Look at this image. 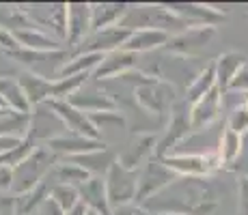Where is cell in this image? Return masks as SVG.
<instances>
[{
    "label": "cell",
    "instance_id": "cell-1",
    "mask_svg": "<svg viewBox=\"0 0 248 215\" xmlns=\"http://www.w3.org/2000/svg\"><path fill=\"white\" fill-rule=\"evenodd\" d=\"M225 187L214 176H177L142 207L151 215H214L225 200Z\"/></svg>",
    "mask_w": 248,
    "mask_h": 215
},
{
    "label": "cell",
    "instance_id": "cell-2",
    "mask_svg": "<svg viewBox=\"0 0 248 215\" xmlns=\"http://www.w3.org/2000/svg\"><path fill=\"white\" fill-rule=\"evenodd\" d=\"M125 30H162V32H173V30H186L190 28L184 24L177 15L169 11L164 4H130L125 17L119 24Z\"/></svg>",
    "mask_w": 248,
    "mask_h": 215
},
{
    "label": "cell",
    "instance_id": "cell-3",
    "mask_svg": "<svg viewBox=\"0 0 248 215\" xmlns=\"http://www.w3.org/2000/svg\"><path fill=\"white\" fill-rule=\"evenodd\" d=\"M54 166H56L54 153L47 149L46 144L35 146V151L13 168V183H11V189H9V192L13 196L31 192L32 187H37V185L44 183L47 176H50V172Z\"/></svg>",
    "mask_w": 248,
    "mask_h": 215
},
{
    "label": "cell",
    "instance_id": "cell-4",
    "mask_svg": "<svg viewBox=\"0 0 248 215\" xmlns=\"http://www.w3.org/2000/svg\"><path fill=\"white\" fill-rule=\"evenodd\" d=\"M20 7L32 26L65 43L67 39V2L20 4Z\"/></svg>",
    "mask_w": 248,
    "mask_h": 215
},
{
    "label": "cell",
    "instance_id": "cell-5",
    "mask_svg": "<svg viewBox=\"0 0 248 215\" xmlns=\"http://www.w3.org/2000/svg\"><path fill=\"white\" fill-rule=\"evenodd\" d=\"M175 176H212L222 168L218 153H170L162 157Z\"/></svg>",
    "mask_w": 248,
    "mask_h": 215
},
{
    "label": "cell",
    "instance_id": "cell-6",
    "mask_svg": "<svg viewBox=\"0 0 248 215\" xmlns=\"http://www.w3.org/2000/svg\"><path fill=\"white\" fill-rule=\"evenodd\" d=\"M7 58H13L16 63H20L26 67L28 73L41 75L46 80H56L61 67L65 65V60L69 58L67 50H59V52H32V50H17L7 52Z\"/></svg>",
    "mask_w": 248,
    "mask_h": 215
},
{
    "label": "cell",
    "instance_id": "cell-7",
    "mask_svg": "<svg viewBox=\"0 0 248 215\" xmlns=\"http://www.w3.org/2000/svg\"><path fill=\"white\" fill-rule=\"evenodd\" d=\"M106 194H108V204L110 209L121 207L127 202H136V189H138V170H130L121 166L119 161L108 168L106 176Z\"/></svg>",
    "mask_w": 248,
    "mask_h": 215
},
{
    "label": "cell",
    "instance_id": "cell-8",
    "mask_svg": "<svg viewBox=\"0 0 248 215\" xmlns=\"http://www.w3.org/2000/svg\"><path fill=\"white\" fill-rule=\"evenodd\" d=\"M177 176L173 174L169 168L164 166V161L160 157H151L149 161L138 168V189H136V202L142 204L145 200H149L151 196L160 194L166 185H170Z\"/></svg>",
    "mask_w": 248,
    "mask_h": 215
},
{
    "label": "cell",
    "instance_id": "cell-9",
    "mask_svg": "<svg viewBox=\"0 0 248 215\" xmlns=\"http://www.w3.org/2000/svg\"><path fill=\"white\" fill-rule=\"evenodd\" d=\"M170 121H169V127H166L164 136L158 140L155 144V157H166L170 153H175V146L179 144L181 140L192 133V127H190V106L186 101H179L170 108Z\"/></svg>",
    "mask_w": 248,
    "mask_h": 215
},
{
    "label": "cell",
    "instance_id": "cell-10",
    "mask_svg": "<svg viewBox=\"0 0 248 215\" xmlns=\"http://www.w3.org/2000/svg\"><path fill=\"white\" fill-rule=\"evenodd\" d=\"M216 35H218L216 26H190L186 30L177 32V35H170L164 50L175 56H194L203 47H207Z\"/></svg>",
    "mask_w": 248,
    "mask_h": 215
},
{
    "label": "cell",
    "instance_id": "cell-11",
    "mask_svg": "<svg viewBox=\"0 0 248 215\" xmlns=\"http://www.w3.org/2000/svg\"><path fill=\"white\" fill-rule=\"evenodd\" d=\"M134 99L145 112L149 114H166L175 106V90L170 84L162 80H151L149 84H140L134 88Z\"/></svg>",
    "mask_w": 248,
    "mask_h": 215
},
{
    "label": "cell",
    "instance_id": "cell-12",
    "mask_svg": "<svg viewBox=\"0 0 248 215\" xmlns=\"http://www.w3.org/2000/svg\"><path fill=\"white\" fill-rule=\"evenodd\" d=\"M132 32L125 30L121 26H112V28H104V30L91 32L87 39H82L78 45L71 50L69 56L74 54H110L114 50H121L123 43L127 41Z\"/></svg>",
    "mask_w": 248,
    "mask_h": 215
},
{
    "label": "cell",
    "instance_id": "cell-13",
    "mask_svg": "<svg viewBox=\"0 0 248 215\" xmlns=\"http://www.w3.org/2000/svg\"><path fill=\"white\" fill-rule=\"evenodd\" d=\"M46 106L59 116V121L63 123L69 133L84 136V138H93V140H102V133H99L93 123H91L89 114L80 112V110L74 108L69 101H65V99H56V101H46Z\"/></svg>",
    "mask_w": 248,
    "mask_h": 215
},
{
    "label": "cell",
    "instance_id": "cell-14",
    "mask_svg": "<svg viewBox=\"0 0 248 215\" xmlns=\"http://www.w3.org/2000/svg\"><path fill=\"white\" fill-rule=\"evenodd\" d=\"M63 133H67V129L46 103L31 110V125H28V133H26L28 140H32L35 144H46L47 140L59 138Z\"/></svg>",
    "mask_w": 248,
    "mask_h": 215
},
{
    "label": "cell",
    "instance_id": "cell-15",
    "mask_svg": "<svg viewBox=\"0 0 248 215\" xmlns=\"http://www.w3.org/2000/svg\"><path fill=\"white\" fill-rule=\"evenodd\" d=\"M164 7L188 26H216L225 20L222 11L201 2H166Z\"/></svg>",
    "mask_w": 248,
    "mask_h": 215
},
{
    "label": "cell",
    "instance_id": "cell-16",
    "mask_svg": "<svg viewBox=\"0 0 248 215\" xmlns=\"http://www.w3.org/2000/svg\"><path fill=\"white\" fill-rule=\"evenodd\" d=\"M46 146L50 149L52 153L59 157H78V155H87V153H93V151H102L106 149L104 140H93V138H84V136H76V133H63L59 138H52V140L46 142Z\"/></svg>",
    "mask_w": 248,
    "mask_h": 215
},
{
    "label": "cell",
    "instance_id": "cell-17",
    "mask_svg": "<svg viewBox=\"0 0 248 215\" xmlns=\"http://www.w3.org/2000/svg\"><path fill=\"white\" fill-rule=\"evenodd\" d=\"M136 65H138V54H132V52H125V50H114L110 54H104L102 63L97 65V69L91 75L97 82H106V80L121 78V75L134 71Z\"/></svg>",
    "mask_w": 248,
    "mask_h": 215
},
{
    "label": "cell",
    "instance_id": "cell-18",
    "mask_svg": "<svg viewBox=\"0 0 248 215\" xmlns=\"http://www.w3.org/2000/svg\"><path fill=\"white\" fill-rule=\"evenodd\" d=\"M222 112V93L212 88L205 97L190 106V127L192 131H205Z\"/></svg>",
    "mask_w": 248,
    "mask_h": 215
},
{
    "label": "cell",
    "instance_id": "cell-19",
    "mask_svg": "<svg viewBox=\"0 0 248 215\" xmlns=\"http://www.w3.org/2000/svg\"><path fill=\"white\" fill-rule=\"evenodd\" d=\"M91 35V4L89 2H67V43L74 50L82 39Z\"/></svg>",
    "mask_w": 248,
    "mask_h": 215
},
{
    "label": "cell",
    "instance_id": "cell-20",
    "mask_svg": "<svg viewBox=\"0 0 248 215\" xmlns=\"http://www.w3.org/2000/svg\"><path fill=\"white\" fill-rule=\"evenodd\" d=\"M74 108H78L84 114H99V112H117L119 103L114 101L106 90L97 88H80L76 95H71L67 99Z\"/></svg>",
    "mask_w": 248,
    "mask_h": 215
},
{
    "label": "cell",
    "instance_id": "cell-21",
    "mask_svg": "<svg viewBox=\"0 0 248 215\" xmlns=\"http://www.w3.org/2000/svg\"><path fill=\"white\" fill-rule=\"evenodd\" d=\"M78 196L80 202L91 211H97L99 215H110V204H108V194H106V183L104 176H91L82 185H78Z\"/></svg>",
    "mask_w": 248,
    "mask_h": 215
},
{
    "label": "cell",
    "instance_id": "cell-22",
    "mask_svg": "<svg viewBox=\"0 0 248 215\" xmlns=\"http://www.w3.org/2000/svg\"><path fill=\"white\" fill-rule=\"evenodd\" d=\"M11 37L16 39L17 47H22V50H32V52L67 50V47H65V43H61L59 39L50 37L47 32L39 30V28H20V30H13Z\"/></svg>",
    "mask_w": 248,
    "mask_h": 215
},
{
    "label": "cell",
    "instance_id": "cell-23",
    "mask_svg": "<svg viewBox=\"0 0 248 215\" xmlns=\"http://www.w3.org/2000/svg\"><path fill=\"white\" fill-rule=\"evenodd\" d=\"M127 9L130 4L125 2H93L91 4V32L119 26Z\"/></svg>",
    "mask_w": 248,
    "mask_h": 215
},
{
    "label": "cell",
    "instance_id": "cell-24",
    "mask_svg": "<svg viewBox=\"0 0 248 215\" xmlns=\"http://www.w3.org/2000/svg\"><path fill=\"white\" fill-rule=\"evenodd\" d=\"M155 144H158V138L151 136V133H145L136 140V144L127 146V151L123 155H119L117 161L130 170H138L145 161H149L155 155Z\"/></svg>",
    "mask_w": 248,
    "mask_h": 215
},
{
    "label": "cell",
    "instance_id": "cell-25",
    "mask_svg": "<svg viewBox=\"0 0 248 215\" xmlns=\"http://www.w3.org/2000/svg\"><path fill=\"white\" fill-rule=\"evenodd\" d=\"M246 60H248V56H244L242 52H235V50L225 52V54H220L216 60H212L214 71H216V88L220 90V93H225L229 88L233 75L237 73V69H240Z\"/></svg>",
    "mask_w": 248,
    "mask_h": 215
},
{
    "label": "cell",
    "instance_id": "cell-26",
    "mask_svg": "<svg viewBox=\"0 0 248 215\" xmlns=\"http://www.w3.org/2000/svg\"><path fill=\"white\" fill-rule=\"evenodd\" d=\"M17 82H20L24 95H26L31 108L44 106L46 101H50V90H52V80H46L41 75L28 73V71H22L17 75Z\"/></svg>",
    "mask_w": 248,
    "mask_h": 215
},
{
    "label": "cell",
    "instance_id": "cell-27",
    "mask_svg": "<svg viewBox=\"0 0 248 215\" xmlns=\"http://www.w3.org/2000/svg\"><path fill=\"white\" fill-rule=\"evenodd\" d=\"M169 39L170 35L162 30H132V35L127 37V41L123 43L121 50L132 52V54H142V52L164 47Z\"/></svg>",
    "mask_w": 248,
    "mask_h": 215
},
{
    "label": "cell",
    "instance_id": "cell-28",
    "mask_svg": "<svg viewBox=\"0 0 248 215\" xmlns=\"http://www.w3.org/2000/svg\"><path fill=\"white\" fill-rule=\"evenodd\" d=\"M0 99H2L9 110H16L20 114H31L32 110L20 82H17V78H13V75H2L0 78Z\"/></svg>",
    "mask_w": 248,
    "mask_h": 215
},
{
    "label": "cell",
    "instance_id": "cell-29",
    "mask_svg": "<svg viewBox=\"0 0 248 215\" xmlns=\"http://www.w3.org/2000/svg\"><path fill=\"white\" fill-rule=\"evenodd\" d=\"M69 161L78 164L80 168H84L91 176H106L108 168L117 161V155L108 149H102V151H93V153H87V155H78V157H71Z\"/></svg>",
    "mask_w": 248,
    "mask_h": 215
},
{
    "label": "cell",
    "instance_id": "cell-30",
    "mask_svg": "<svg viewBox=\"0 0 248 215\" xmlns=\"http://www.w3.org/2000/svg\"><path fill=\"white\" fill-rule=\"evenodd\" d=\"M104 56L102 54H74L65 60V65L61 67L59 75L56 80H63V78H74V75H91L97 65L102 63Z\"/></svg>",
    "mask_w": 248,
    "mask_h": 215
},
{
    "label": "cell",
    "instance_id": "cell-31",
    "mask_svg": "<svg viewBox=\"0 0 248 215\" xmlns=\"http://www.w3.org/2000/svg\"><path fill=\"white\" fill-rule=\"evenodd\" d=\"M212 88H216V71H214V63H207L197 73V78L188 84V88H186V103L188 106L197 103Z\"/></svg>",
    "mask_w": 248,
    "mask_h": 215
},
{
    "label": "cell",
    "instance_id": "cell-32",
    "mask_svg": "<svg viewBox=\"0 0 248 215\" xmlns=\"http://www.w3.org/2000/svg\"><path fill=\"white\" fill-rule=\"evenodd\" d=\"M28 125H31V114H20L16 110H0V136L26 138Z\"/></svg>",
    "mask_w": 248,
    "mask_h": 215
},
{
    "label": "cell",
    "instance_id": "cell-33",
    "mask_svg": "<svg viewBox=\"0 0 248 215\" xmlns=\"http://www.w3.org/2000/svg\"><path fill=\"white\" fill-rule=\"evenodd\" d=\"M52 179L54 183H63V185H71V187H78L82 185L87 179H91V174L84 168H80L78 164L65 159V161H56V166L52 168Z\"/></svg>",
    "mask_w": 248,
    "mask_h": 215
},
{
    "label": "cell",
    "instance_id": "cell-34",
    "mask_svg": "<svg viewBox=\"0 0 248 215\" xmlns=\"http://www.w3.org/2000/svg\"><path fill=\"white\" fill-rule=\"evenodd\" d=\"M240 149H242V136H237L235 131H231V129L225 127L220 133V140H218V149H216L222 168L229 170V166H231L233 161L237 159V155H240Z\"/></svg>",
    "mask_w": 248,
    "mask_h": 215
},
{
    "label": "cell",
    "instance_id": "cell-35",
    "mask_svg": "<svg viewBox=\"0 0 248 215\" xmlns=\"http://www.w3.org/2000/svg\"><path fill=\"white\" fill-rule=\"evenodd\" d=\"M50 198L63 209L65 213L71 211L74 207L80 204V196H78V189L71 187V185H63V183H52L50 187Z\"/></svg>",
    "mask_w": 248,
    "mask_h": 215
},
{
    "label": "cell",
    "instance_id": "cell-36",
    "mask_svg": "<svg viewBox=\"0 0 248 215\" xmlns=\"http://www.w3.org/2000/svg\"><path fill=\"white\" fill-rule=\"evenodd\" d=\"M91 123L95 125L99 133H102V129H119L125 125V118L121 116L119 112H99V114H89Z\"/></svg>",
    "mask_w": 248,
    "mask_h": 215
},
{
    "label": "cell",
    "instance_id": "cell-37",
    "mask_svg": "<svg viewBox=\"0 0 248 215\" xmlns=\"http://www.w3.org/2000/svg\"><path fill=\"white\" fill-rule=\"evenodd\" d=\"M227 129H231V131H235L237 136H244L248 133V112L246 108H235L229 112V118H227Z\"/></svg>",
    "mask_w": 248,
    "mask_h": 215
},
{
    "label": "cell",
    "instance_id": "cell-38",
    "mask_svg": "<svg viewBox=\"0 0 248 215\" xmlns=\"http://www.w3.org/2000/svg\"><path fill=\"white\" fill-rule=\"evenodd\" d=\"M229 170L235 172L237 176H246L248 179V133L242 136V149H240V155L237 159L229 166Z\"/></svg>",
    "mask_w": 248,
    "mask_h": 215
},
{
    "label": "cell",
    "instance_id": "cell-39",
    "mask_svg": "<svg viewBox=\"0 0 248 215\" xmlns=\"http://www.w3.org/2000/svg\"><path fill=\"white\" fill-rule=\"evenodd\" d=\"M227 90H235V93H248V60L237 69V73L233 75L231 84Z\"/></svg>",
    "mask_w": 248,
    "mask_h": 215
},
{
    "label": "cell",
    "instance_id": "cell-40",
    "mask_svg": "<svg viewBox=\"0 0 248 215\" xmlns=\"http://www.w3.org/2000/svg\"><path fill=\"white\" fill-rule=\"evenodd\" d=\"M237 211L240 215H248V179L237 176Z\"/></svg>",
    "mask_w": 248,
    "mask_h": 215
},
{
    "label": "cell",
    "instance_id": "cell-41",
    "mask_svg": "<svg viewBox=\"0 0 248 215\" xmlns=\"http://www.w3.org/2000/svg\"><path fill=\"white\" fill-rule=\"evenodd\" d=\"M110 215H151V213L147 211L142 204H138V202H127V204H121V207L110 209Z\"/></svg>",
    "mask_w": 248,
    "mask_h": 215
},
{
    "label": "cell",
    "instance_id": "cell-42",
    "mask_svg": "<svg viewBox=\"0 0 248 215\" xmlns=\"http://www.w3.org/2000/svg\"><path fill=\"white\" fill-rule=\"evenodd\" d=\"M32 215H65V211L54 202V200L50 198V196H47L44 202H41L39 207L35 209V213H32Z\"/></svg>",
    "mask_w": 248,
    "mask_h": 215
},
{
    "label": "cell",
    "instance_id": "cell-43",
    "mask_svg": "<svg viewBox=\"0 0 248 215\" xmlns=\"http://www.w3.org/2000/svg\"><path fill=\"white\" fill-rule=\"evenodd\" d=\"M0 215H16V196L11 192H0Z\"/></svg>",
    "mask_w": 248,
    "mask_h": 215
},
{
    "label": "cell",
    "instance_id": "cell-44",
    "mask_svg": "<svg viewBox=\"0 0 248 215\" xmlns=\"http://www.w3.org/2000/svg\"><path fill=\"white\" fill-rule=\"evenodd\" d=\"M13 183V168L0 164V192H9Z\"/></svg>",
    "mask_w": 248,
    "mask_h": 215
},
{
    "label": "cell",
    "instance_id": "cell-45",
    "mask_svg": "<svg viewBox=\"0 0 248 215\" xmlns=\"http://www.w3.org/2000/svg\"><path fill=\"white\" fill-rule=\"evenodd\" d=\"M24 140V138H13V136H0V155L13 151L17 144Z\"/></svg>",
    "mask_w": 248,
    "mask_h": 215
},
{
    "label": "cell",
    "instance_id": "cell-46",
    "mask_svg": "<svg viewBox=\"0 0 248 215\" xmlns=\"http://www.w3.org/2000/svg\"><path fill=\"white\" fill-rule=\"evenodd\" d=\"M84 213H87V207H84V204L80 202L78 207H74V209H71V211H67L65 215H84Z\"/></svg>",
    "mask_w": 248,
    "mask_h": 215
},
{
    "label": "cell",
    "instance_id": "cell-47",
    "mask_svg": "<svg viewBox=\"0 0 248 215\" xmlns=\"http://www.w3.org/2000/svg\"><path fill=\"white\" fill-rule=\"evenodd\" d=\"M84 215H99L97 211H91V209H87V213H84Z\"/></svg>",
    "mask_w": 248,
    "mask_h": 215
},
{
    "label": "cell",
    "instance_id": "cell-48",
    "mask_svg": "<svg viewBox=\"0 0 248 215\" xmlns=\"http://www.w3.org/2000/svg\"><path fill=\"white\" fill-rule=\"evenodd\" d=\"M4 108H7V106H4V101H2V99H0V110H4Z\"/></svg>",
    "mask_w": 248,
    "mask_h": 215
},
{
    "label": "cell",
    "instance_id": "cell-49",
    "mask_svg": "<svg viewBox=\"0 0 248 215\" xmlns=\"http://www.w3.org/2000/svg\"><path fill=\"white\" fill-rule=\"evenodd\" d=\"M244 108H246V112H248V99H246V103H244Z\"/></svg>",
    "mask_w": 248,
    "mask_h": 215
},
{
    "label": "cell",
    "instance_id": "cell-50",
    "mask_svg": "<svg viewBox=\"0 0 248 215\" xmlns=\"http://www.w3.org/2000/svg\"><path fill=\"white\" fill-rule=\"evenodd\" d=\"M166 215H175V213H166Z\"/></svg>",
    "mask_w": 248,
    "mask_h": 215
}]
</instances>
